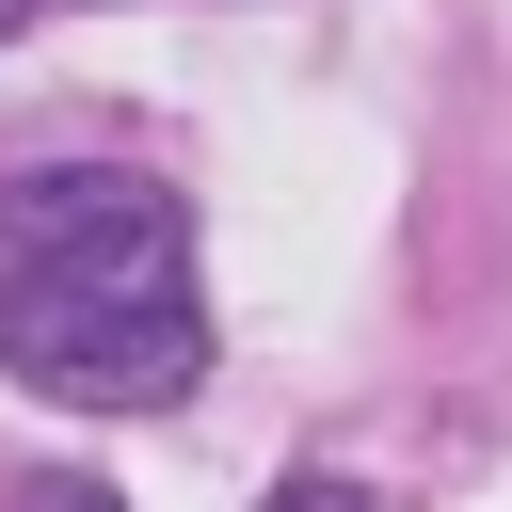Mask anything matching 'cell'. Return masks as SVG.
<instances>
[{"label": "cell", "mask_w": 512, "mask_h": 512, "mask_svg": "<svg viewBox=\"0 0 512 512\" xmlns=\"http://www.w3.org/2000/svg\"><path fill=\"white\" fill-rule=\"evenodd\" d=\"M272 512H368L352 480H272Z\"/></svg>", "instance_id": "obj_2"}, {"label": "cell", "mask_w": 512, "mask_h": 512, "mask_svg": "<svg viewBox=\"0 0 512 512\" xmlns=\"http://www.w3.org/2000/svg\"><path fill=\"white\" fill-rule=\"evenodd\" d=\"M0 368L80 416L192 400V368H208L192 208L144 160H48L0 192Z\"/></svg>", "instance_id": "obj_1"}, {"label": "cell", "mask_w": 512, "mask_h": 512, "mask_svg": "<svg viewBox=\"0 0 512 512\" xmlns=\"http://www.w3.org/2000/svg\"><path fill=\"white\" fill-rule=\"evenodd\" d=\"M16 512H112V496H96V480H32Z\"/></svg>", "instance_id": "obj_3"}, {"label": "cell", "mask_w": 512, "mask_h": 512, "mask_svg": "<svg viewBox=\"0 0 512 512\" xmlns=\"http://www.w3.org/2000/svg\"><path fill=\"white\" fill-rule=\"evenodd\" d=\"M32 16H48V0H0V32H32Z\"/></svg>", "instance_id": "obj_4"}]
</instances>
